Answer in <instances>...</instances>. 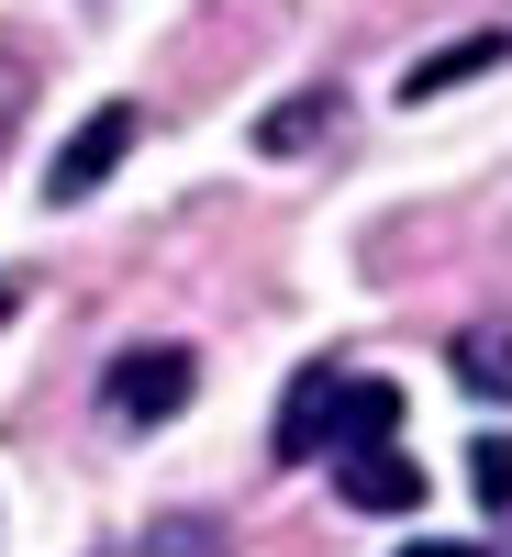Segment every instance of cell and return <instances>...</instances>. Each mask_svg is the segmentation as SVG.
Segmentation results:
<instances>
[{
	"instance_id": "obj_2",
	"label": "cell",
	"mask_w": 512,
	"mask_h": 557,
	"mask_svg": "<svg viewBox=\"0 0 512 557\" xmlns=\"http://www.w3.org/2000/svg\"><path fill=\"white\" fill-rule=\"evenodd\" d=\"M134 134H146V112H134V101H101L57 157H45V201H89V190H101V178L134 157Z\"/></svg>"
},
{
	"instance_id": "obj_4",
	"label": "cell",
	"mask_w": 512,
	"mask_h": 557,
	"mask_svg": "<svg viewBox=\"0 0 512 557\" xmlns=\"http://www.w3.org/2000/svg\"><path fill=\"white\" fill-rule=\"evenodd\" d=\"M335 491L357 513H412V502H424V469H412L401 446H335Z\"/></svg>"
},
{
	"instance_id": "obj_7",
	"label": "cell",
	"mask_w": 512,
	"mask_h": 557,
	"mask_svg": "<svg viewBox=\"0 0 512 557\" xmlns=\"http://www.w3.org/2000/svg\"><path fill=\"white\" fill-rule=\"evenodd\" d=\"M401 435V391L390 380H346V401H335V446H390Z\"/></svg>"
},
{
	"instance_id": "obj_5",
	"label": "cell",
	"mask_w": 512,
	"mask_h": 557,
	"mask_svg": "<svg viewBox=\"0 0 512 557\" xmlns=\"http://www.w3.org/2000/svg\"><path fill=\"white\" fill-rule=\"evenodd\" d=\"M335 123H346L335 89H301V101H267V112H257V146H267V157H312Z\"/></svg>"
},
{
	"instance_id": "obj_8",
	"label": "cell",
	"mask_w": 512,
	"mask_h": 557,
	"mask_svg": "<svg viewBox=\"0 0 512 557\" xmlns=\"http://www.w3.org/2000/svg\"><path fill=\"white\" fill-rule=\"evenodd\" d=\"M146 557H235V546H223L212 513H167V524H146Z\"/></svg>"
},
{
	"instance_id": "obj_13",
	"label": "cell",
	"mask_w": 512,
	"mask_h": 557,
	"mask_svg": "<svg viewBox=\"0 0 512 557\" xmlns=\"http://www.w3.org/2000/svg\"><path fill=\"white\" fill-rule=\"evenodd\" d=\"M12 312H23V290H12V278H0V323H12Z\"/></svg>"
},
{
	"instance_id": "obj_6",
	"label": "cell",
	"mask_w": 512,
	"mask_h": 557,
	"mask_svg": "<svg viewBox=\"0 0 512 557\" xmlns=\"http://www.w3.org/2000/svg\"><path fill=\"white\" fill-rule=\"evenodd\" d=\"M490 67H501V34H457V45H435V57L401 78V101H446V89H469V78H490Z\"/></svg>"
},
{
	"instance_id": "obj_3",
	"label": "cell",
	"mask_w": 512,
	"mask_h": 557,
	"mask_svg": "<svg viewBox=\"0 0 512 557\" xmlns=\"http://www.w3.org/2000/svg\"><path fill=\"white\" fill-rule=\"evenodd\" d=\"M335 401H346V368H301V380H290V401H278V435H267L278 469L335 457Z\"/></svg>"
},
{
	"instance_id": "obj_9",
	"label": "cell",
	"mask_w": 512,
	"mask_h": 557,
	"mask_svg": "<svg viewBox=\"0 0 512 557\" xmlns=\"http://www.w3.org/2000/svg\"><path fill=\"white\" fill-rule=\"evenodd\" d=\"M469 491L501 513V491H512V457H501V435H479V446H469Z\"/></svg>"
},
{
	"instance_id": "obj_10",
	"label": "cell",
	"mask_w": 512,
	"mask_h": 557,
	"mask_svg": "<svg viewBox=\"0 0 512 557\" xmlns=\"http://www.w3.org/2000/svg\"><path fill=\"white\" fill-rule=\"evenodd\" d=\"M457 368H469L479 401H501V335H469V346H457Z\"/></svg>"
},
{
	"instance_id": "obj_1",
	"label": "cell",
	"mask_w": 512,
	"mask_h": 557,
	"mask_svg": "<svg viewBox=\"0 0 512 557\" xmlns=\"http://www.w3.org/2000/svg\"><path fill=\"white\" fill-rule=\"evenodd\" d=\"M190 391H201V357H190V346H123V357L101 368V412H112L123 435H157Z\"/></svg>"
},
{
	"instance_id": "obj_11",
	"label": "cell",
	"mask_w": 512,
	"mask_h": 557,
	"mask_svg": "<svg viewBox=\"0 0 512 557\" xmlns=\"http://www.w3.org/2000/svg\"><path fill=\"white\" fill-rule=\"evenodd\" d=\"M23 112H34V67H23V57H12V45H0V134H12V123H23Z\"/></svg>"
},
{
	"instance_id": "obj_12",
	"label": "cell",
	"mask_w": 512,
	"mask_h": 557,
	"mask_svg": "<svg viewBox=\"0 0 512 557\" xmlns=\"http://www.w3.org/2000/svg\"><path fill=\"white\" fill-rule=\"evenodd\" d=\"M401 557H490V546H401Z\"/></svg>"
}]
</instances>
